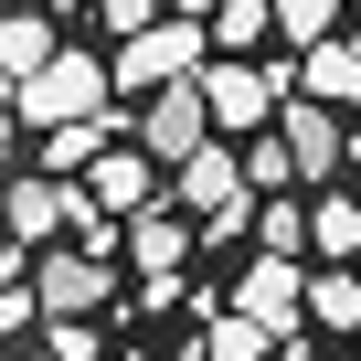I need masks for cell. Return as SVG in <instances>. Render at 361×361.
<instances>
[{
  "instance_id": "obj_1",
  "label": "cell",
  "mask_w": 361,
  "mask_h": 361,
  "mask_svg": "<svg viewBox=\"0 0 361 361\" xmlns=\"http://www.w3.org/2000/svg\"><path fill=\"white\" fill-rule=\"evenodd\" d=\"M106 85H117V64H96L85 43H64L32 85H11V106H22V128H85V117H106Z\"/></svg>"
},
{
  "instance_id": "obj_2",
  "label": "cell",
  "mask_w": 361,
  "mask_h": 361,
  "mask_svg": "<svg viewBox=\"0 0 361 361\" xmlns=\"http://www.w3.org/2000/svg\"><path fill=\"white\" fill-rule=\"evenodd\" d=\"M224 128H213V96H202V75H180V85H159L149 106H138V149L159 159V170H180V159H202Z\"/></svg>"
},
{
  "instance_id": "obj_3",
  "label": "cell",
  "mask_w": 361,
  "mask_h": 361,
  "mask_svg": "<svg viewBox=\"0 0 361 361\" xmlns=\"http://www.w3.org/2000/svg\"><path fill=\"white\" fill-rule=\"evenodd\" d=\"M213 64V22H149L138 43H117V85H138V96H159V85H180V75H202Z\"/></svg>"
},
{
  "instance_id": "obj_4",
  "label": "cell",
  "mask_w": 361,
  "mask_h": 361,
  "mask_svg": "<svg viewBox=\"0 0 361 361\" xmlns=\"http://www.w3.org/2000/svg\"><path fill=\"white\" fill-rule=\"evenodd\" d=\"M234 308L266 319L276 340H298V329H308V266H298V255H255V266L234 276Z\"/></svg>"
},
{
  "instance_id": "obj_5",
  "label": "cell",
  "mask_w": 361,
  "mask_h": 361,
  "mask_svg": "<svg viewBox=\"0 0 361 361\" xmlns=\"http://www.w3.org/2000/svg\"><path fill=\"white\" fill-rule=\"evenodd\" d=\"M32 287H43V319H96V308L117 298V276H106V255H85V245H64V255H43V266H32Z\"/></svg>"
},
{
  "instance_id": "obj_6",
  "label": "cell",
  "mask_w": 361,
  "mask_h": 361,
  "mask_svg": "<svg viewBox=\"0 0 361 361\" xmlns=\"http://www.w3.org/2000/svg\"><path fill=\"white\" fill-rule=\"evenodd\" d=\"M276 128H287V149H298V180H340V159H350V128H340V106L298 96Z\"/></svg>"
},
{
  "instance_id": "obj_7",
  "label": "cell",
  "mask_w": 361,
  "mask_h": 361,
  "mask_svg": "<svg viewBox=\"0 0 361 361\" xmlns=\"http://www.w3.org/2000/svg\"><path fill=\"white\" fill-rule=\"evenodd\" d=\"M75 202H85L75 180H54V170H22V180H11V202H0V213H11V245H43L54 224H75Z\"/></svg>"
},
{
  "instance_id": "obj_8",
  "label": "cell",
  "mask_w": 361,
  "mask_h": 361,
  "mask_svg": "<svg viewBox=\"0 0 361 361\" xmlns=\"http://www.w3.org/2000/svg\"><path fill=\"white\" fill-rule=\"evenodd\" d=\"M149 170H159L149 149H106V159L85 170V202H96V213H117V224H138V213H149Z\"/></svg>"
},
{
  "instance_id": "obj_9",
  "label": "cell",
  "mask_w": 361,
  "mask_h": 361,
  "mask_svg": "<svg viewBox=\"0 0 361 361\" xmlns=\"http://www.w3.org/2000/svg\"><path fill=\"white\" fill-rule=\"evenodd\" d=\"M54 54H64L54 43V11H11V22H0V75H11V85H32Z\"/></svg>"
},
{
  "instance_id": "obj_10",
  "label": "cell",
  "mask_w": 361,
  "mask_h": 361,
  "mask_svg": "<svg viewBox=\"0 0 361 361\" xmlns=\"http://www.w3.org/2000/svg\"><path fill=\"white\" fill-rule=\"evenodd\" d=\"M128 266L138 276H180V266H192V234H180L170 213H138L128 224Z\"/></svg>"
},
{
  "instance_id": "obj_11",
  "label": "cell",
  "mask_w": 361,
  "mask_h": 361,
  "mask_svg": "<svg viewBox=\"0 0 361 361\" xmlns=\"http://www.w3.org/2000/svg\"><path fill=\"white\" fill-rule=\"evenodd\" d=\"M308 96L361 117V43H308Z\"/></svg>"
},
{
  "instance_id": "obj_12",
  "label": "cell",
  "mask_w": 361,
  "mask_h": 361,
  "mask_svg": "<svg viewBox=\"0 0 361 361\" xmlns=\"http://www.w3.org/2000/svg\"><path fill=\"white\" fill-rule=\"evenodd\" d=\"M117 128H128V117H85V128H43V170H54V180H64V170H96Z\"/></svg>"
},
{
  "instance_id": "obj_13",
  "label": "cell",
  "mask_w": 361,
  "mask_h": 361,
  "mask_svg": "<svg viewBox=\"0 0 361 361\" xmlns=\"http://www.w3.org/2000/svg\"><path fill=\"white\" fill-rule=\"evenodd\" d=\"M298 245H319V213L308 202H255V255H298Z\"/></svg>"
},
{
  "instance_id": "obj_14",
  "label": "cell",
  "mask_w": 361,
  "mask_h": 361,
  "mask_svg": "<svg viewBox=\"0 0 361 361\" xmlns=\"http://www.w3.org/2000/svg\"><path fill=\"white\" fill-rule=\"evenodd\" d=\"M266 350H276V329L245 319V308H224V319L202 329V361H266Z\"/></svg>"
},
{
  "instance_id": "obj_15",
  "label": "cell",
  "mask_w": 361,
  "mask_h": 361,
  "mask_svg": "<svg viewBox=\"0 0 361 361\" xmlns=\"http://www.w3.org/2000/svg\"><path fill=\"white\" fill-rule=\"evenodd\" d=\"M245 180H255V202H276L287 180H298V149H287V128H266V138H245Z\"/></svg>"
},
{
  "instance_id": "obj_16",
  "label": "cell",
  "mask_w": 361,
  "mask_h": 361,
  "mask_svg": "<svg viewBox=\"0 0 361 361\" xmlns=\"http://www.w3.org/2000/svg\"><path fill=\"white\" fill-rule=\"evenodd\" d=\"M308 319H319V329H361V276H350V266L308 276Z\"/></svg>"
},
{
  "instance_id": "obj_17",
  "label": "cell",
  "mask_w": 361,
  "mask_h": 361,
  "mask_svg": "<svg viewBox=\"0 0 361 361\" xmlns=\"http://www.w3.org/2000/svg\"><path fill=\"white\" fill-rule=\"evenodd\" d=\"M266 32H276V0H224V11H213V43L224 54H255Z\"/></svg>"
},
{
  "instance_id": "obj_18",
  "label": "cell",
  "mask_w": 361,
  "mask_h": 361,
  "mask_svg": "<svg viewBox=\"0 0 361 361\" xmlns=\"http://www.w3.org/2000/svg\"><path fill=\"white\" fill-rule=\"evenodd\" d=\"M308 213H319V255H329V266H340V255H361V202H340V192H329V202H308Z\"/></svg>"
},
{
  "instance_id": "obj_19",
  "label": "cell",
  "mask_w": 361,
  "mask_h": 361,
  "mask_svg": "<svg viewBox=\"0 0 361 361\" xmlns=\"http://www.w3.org/2000/svg\"><path fill=\"white\" fill-rule=\"evenodd\" d=\"M329 22H340V0H276V32L308 54V43H329Z\"/></svg>"
},
{
  "instance_id": "obj_20",
  "label": "cell",
  "mask_w": 361,
  "mask_h": 361,
  "mask_svg": "<svg viewBox=\"0 0 361 361\" xmlns=\"http://www.w3.org/2000/svg\"><path fill=\"white\" fill-rule=\"evenodd\" d=\"M96 22H106V32H117V43H138V32H149V22H159V0H96Z\"/></svg>"
},
{
  "instance_id": "obj_21",
  "label": "cell",
  "mask_w": 361,
  "mask_h": 361,
  "mask_svg": "<svg viewBox=\"0 0 361 361\" xmlns=\"http://www.w3.org/2000/svg\"><path fill=\"white\" fill-rule=\"evenodd\" d=\"M43 350H54V361H96V319H54Z\"/></svg>"
},
{
  "instance_id": "obj_22",
  "label": "cell",
  "mask_w": 361,
  "mask_h": 361,
  "mask_svg": "<svg viewBox=\"0 0 361 361\" xmlns=\"http://www.w3.org/2000/svg\"><path fill=\"white\" fill-rule=\"evenodd\" d=\"M170 11H180V22H213V11H224V0H170Z\"/></svg>"
},
{
  "instance_id": "obj_23",
  "label": "cell",
  "mask_w": 361,
  "mask_h": 361,
  "mask_svg": "<svg viewBox=\"0 0 361 361\" xmlns=\"http://www.w3.org/2000/svg\"><path fill=\"white\" fill-rule=\"evenodd\" d=\"M350 170H361V117H350Z\"/></svg>"
},
{
  "instance_id": "obj_24",
  "label": "cell",
  "mask_w": 361,
  "mask_h": 361,
  "mask_svg": "<svg viewBox=\"0 0 361 361\" xmlns=\"http://www.w3.org/2000/svg\"><path fill=\"white\" fill-rule=\"evenodd\" d=\"M11 361H54V350H43V340H32V350H11Z\"/></svg>"
}]
</instances>
